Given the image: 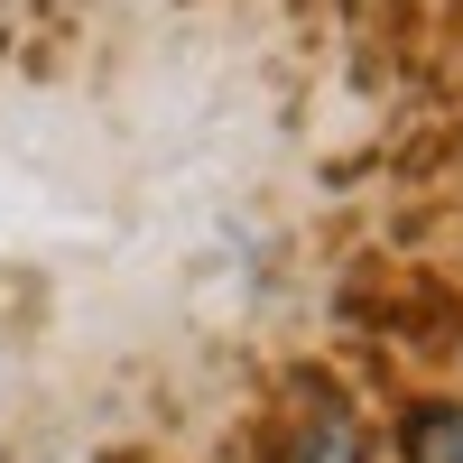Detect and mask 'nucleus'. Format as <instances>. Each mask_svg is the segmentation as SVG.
Returning a JSON list of instances; mask_svg holds the SVG:
<instances>
[{"mask_svg": "<svg viewBox=\"0 0 463 463\" xmlns=\"http://www.w3.org/2000/svg\"><path fill=\"white\" fill-rule=\"evenodd\" d=\"M399 463H463V399H408L399 408Z\"/></svg>", "mask_w": 463, "mask_h": 463, "instance_id": "f257e3e1", "label": "nucleus"}]
</instances>
